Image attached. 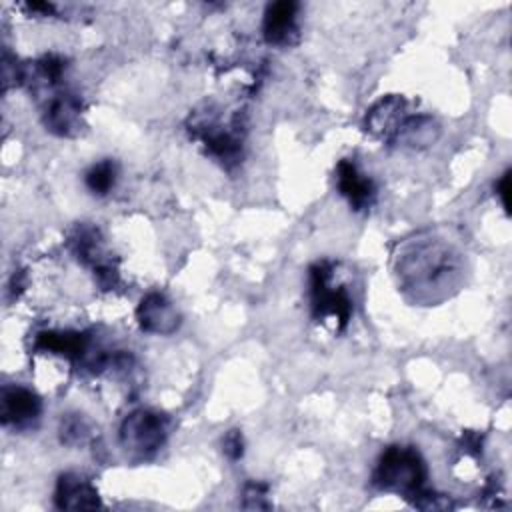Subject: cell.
Returning a JSON list of instances; mask_svg holds the SVG:
<instances>
[{"mask_svg":"<svg viewBox=\"0 0 512 512\" xmlns=\"http://www.w3.org/2000/svg\"><path fill=\"white\" fill-rule=\"evenodd\" d=\"M398 284L416 294L418 300H432V292L452 288L460 274V254L442 238L418 236L404 244L396 258Z\"/></svg>","mask_w":512,"mask_h":512,"instance_id":"1","label":"cell"},{"mask_svg":"<svg viewBox=\"0 0 512 512\" xmlns=\"http://www.w3.org/2000/svg\"><path fill=\"white\" fill-rule=\"evenodd\" d=\"M428 468L420 452L412 446H388L374 472H372V484L378 490L394 492L404 498L414 500L424 488H426Z\"/></svg>","mask_w":512,"mask_h":512,"instance_id":"2","label":"cell"},{"mask_svg":"<svg viewBox=\"0 0 512 512\" xmlns=\"http://www.w3.org/2000/svg\"><path fill=\"white\" fill-rule=\"evenodd\" d=\"M310 306L316 322L344 330L352 314V298L344 286L334 282V266L318 262L310 268Z\"/></svg>","mask_w":512,"mask_h":512,"instance_id":"3","label":"cell"},{"mask_svg":"<svg viewBox=\"0 0 512 512\" xmlns=\"http://www.w3.org/2000/svg\"><path fill=\"white\" fill-rule=\"evenodd\" d=\"M170 420L166 414L152 408L132 410L120 424V444L136 458L154 456L166 442Z\"/></svg>","mask_w":512,"mask_h":512,"instance_id":"4","label":"cell"},{"mask_svg":"<svg viewBox=\"0 0 512 512\" xmlns=\"http://www.w3.org/2000/svg\"><path fill=\"white\" fill-rule=\"evenodd\" d=\"M192 134L198 138L208 154L218 158L222 164H236L242 154V122L240 116H232L228 122H220L212 112L194 116Z\"/></svg>","mask_w":512,"mask_h":512,"instance_id":"5","label":"cell"},{"mask_svg":"<svg viewBox=\"0 0 512 512\" xmlns=\"http://www.w3.org/2000/svg\"><path fill=\"white\" fill-rule=\"evenodd\" d=\"M68 248L84 266L92 268L94 278L102 290H110L118 284V268L108 258L100 230L92 224L80 222L68 232Z\"/></svg>","mask_w":512,"mask_h":512,"instance_id":"6","label":"cell"},{"mask_svg":"<svg viewBox=\"0 0 512 512\" xmlns=\"http://www.w3.org/2000/svg\"><path fill=\"white\" fill-rule=\"evenodd\" d=\"M42 414L40 396L22 386V384H6L0 390V422L6 428L26 430L38 422Z\"/></svg>","mask_w":512,"mask_h":512,"instance_id":"7","label":"cell"},{"mask_svg":"<svg viewBox=\"0 0 512 512\" xmlns=\"http://www.w3.org/2000/svg\"><path fill=\"white\" fill-rule=\"evenodd\" d=\"M42 122L56 136H76L82 126V100L70 90H58L46 98Z\"/></svg>","mask_w":512,"mask_h":512,"instance_id":"8","label":"cell"},{"mask_svg":"<svg viewBox=\"0 0 512 512\" xmlns=\"http://www.w3.org/2000/svg\"><path fill=\"white\" fill-rule=\"evenodd\" d=\"M412 114L408 108L406 98L398 94H388L380 98L366 114V130L380 138L382 142L394 144L400 128L404 126L406 118Z\"/></svg>","mask_w":512,"mask_h":512,"instance_id":"9","label":"cell"},{"mask_svg":"<svg viewBox=\"0 0 512 512\" xmlns=\"http://www.w3.org/2000/svg\"><path fill=\"white\" fill-rule=\"evenodd\" d=\"M264 40L272 46H292L298 42V4L292 0H280L266 8L262 22Z\"/></svg>","mask_w":512,"mask_h":512,"instance_id":"10","label":"cell"},{"mask_svg":"<svg viewBox=\"0 0 512 512\" xmlns=\"http://www.w3.org/2000/svg\"><path fill=\"white\" fill-rule=\"evenodd\" d=\"M136 320L144 332L158 336L174 334L180 326V314L176 306L158 292H150L140 300L136 308Z\"/></svg>","mask_w":512,"mask_h":512,"instance_id":"11","label":"cell"},{"mask_svg":"<svg viewBox=\"0 0 512 512\" xmlns=\"http://www.w3.org/2000/svg\"><path fill=\"white\" fill-rule=\"evenodd\" d=\"M54 504L60 510H94L102 506V500L96 486L88 478L66 472L56 482Z\"/></svg>","mask_w":512,"mask_h":512,"instance_id":"12","label":"cell"},{"mask_svg":"<svg viewBox=\"0 0 512 512\" xmlns=\"http://www.w3.org/2000/svg\"><path fill=\"white\" fill-rule=\"evenodd\" d=\"M338 192L348 200L354 210H368L374 204L376 188L374 182L358 170L352 160H340L336 166Z\"/></svg>","mask_w":512,"mask_h":512,"instance_id":"13","label":"cell"},{"mask_svg":"<svg viewBox=\"0 0 512 512\" xmlns=\"http://www.w3.org/2000/svg\"><path fill=\"white\" fill-rule=\"evenodd\" d=\"M34 348L42 350V352H50V354H60L72 362L82 364L94 346H92L90 336H86L84 332L48 330V332H40L36 336Z\"/></svg>","mask_w":512,"mask_h":512,"instance_id":"14","label":"cell"},{"mask_svg":"<svg viewBox=\"0 0 512 512\" xmlns=\"http://www.w3.org/2000/svg\"><path fill=\"white\" fill-rule=\"evenodd\" d=\"M58 434H60V442L66 446H84L92 438L94 428L84 414L70 412L62 416Z\"/></svg>","mask_w":512,"mask_h":512,"instance_id":"15","label":"cell"},{"mask_svg":"<svg viewBox=\"0 0 512 512\" xmlns=\"http://www.w3.org/2000/svg\"><path fill=\"white\" fill-rule=\"evenodd\" d=\"M116 174L118 168L112 160H100L84 174V184L92 194L106 196L116 184Z\"/></svg>","mask_w":512,"mask_h":512,"instance_id":"16","label":"cell"},{"mask_svg":"<svg viewBox=\"0 0 512 512\" xmlns=\"http://www.w3.org/2000/svg\"><path fill=\"white\" fill-rule=\"evenodd\" d=\"M272 504L268 500V486L264 482H248L242 490V508L248 510H268Z\"/></svg>","mask_w":512,"mask_h":512,"instance_id":"17","label":"cell"},{"mask_svg":"<svg viewBox=\"0 0 512 512\" xmlns=\"http://www.w3.org/2000/svg\"><path fill=\"white\" fill-rule=\"evenodd\" d=\"M222 450L230 460H238L244 454V440L240 430H228L222 438Z\"/></svg>","mask_w":512,"mask_h":512,"instance_id":"18","label":"cell"},{"mask_svg":"<svg viewBox=\"0 0 512 512\" xmlns=\"http://www.w3.org/2000/svg\"><path fill=\"white\" fill-rule=\"evenodd\" d=\"M508 188H510V172L506 170V172L500 176V180L496 182V194H498V198H500L504 210H508Z\"/></svg>","mask_w":512,"mask_h":512,"instance_id":"19","label":"cell"}]
</instances>
